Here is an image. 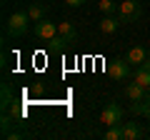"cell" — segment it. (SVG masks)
Returning a JSON list of instances; mask_svg holds the SVG:
<instances>
[{
  "label": "cell",
  "instance_id": "obj_1",
  "mask_svg": "<svg viewBox=\"0 0 150 140\" xmlns=\"http://www.w3.org/2000/svg\"><path fill=\"white\" fill-rule=\"evenodd\" d=\"M30 15L28 10H15L10 18H8V25H5V33L10 38H23L28 30H30Z\"/></svg>",
  "mask_w": 150,
  "mask_h": 140
},
{
  "label": "cell",
  "instance_id": "obj_2",
  "mask_svg": "<svg viewBox=\"0 0 150 140\" xmlns=\"http://www.w3.org/2000/svg\"><path fill=\"white\" fill-rule=\"evenodd\" d=\"M118 18L120 23H135L143 18V5L138 0H120L118 3Z\"/></svg>",
  "mask_w": 150,
  "mask_h": 140
},
{
  "label": "cell",
  "instance_id": "obj_3",
  "mask_svg": "<svg viewBox=\"0 0 150 140\" xmlns=\"http://www.w3.org/2000/svg\"><path fill=\"white\" fill-rule=\"evenodd\" d=\"M108 75L115 80H128V78H133V65L125 58H115L108 63Z\"/></svg>",
  "mask_w": 150,
  "mask_h": 140
},
{
  "label": "cell",
  "instance_id": "obj_4",
  "mask_svg": "<svg viewBox=\"0 0 150 140\" xmlns=\"http://www.w3.org/2000/svg\"><path fill=\"white\" fill-rule=\"evenodd\" d=\"M123 108H120L118 103H108L105 108H103V113H100V123L103 125H118V123H123Z\"/></svg>",
  "mask_w": 150,
  "mask_h": 140
},
{
  "label": "cell",
  "instance_id": "obj_5",
  "mask_svg": "<svg viewBox=\"0 0 150 140\" xmlns=\"http://www.w3.org/2000/svg\"><path fill=\"white\" fill-rule=\"evenodd\" d=\"M58 35V25H55L53 20H40V23H35V38L38 40H45V43H50V40Z\"/></svg>",
  "mask_w": 150,
  "mask_h": 140
},
{
  "label": "cell",
  "instance_id": "obj_6",
  "mask_svg": "<svg viewBox=\"0 0 150 140\" xmlns=\"http://www.w3.org/2000/svg\"><path fill=\"white\" fill-rule=\"evenodd\" d=\"M125 98H128L130 103H143V100H148L150 98V88H143V85H138V83H128L125 85Z\"/></svg>",
  "mask_w": 150,
  "mask_h": 140
},
{
  "label": "cell",
  "instance_id": "obj_7",
  "mask_svg": "<svg viewBox=\"0 0 150 140\" xmlns=\"http://www.w3.org/2000/svg\"><path fill=\"white\" fill-rule=\"evenodd\" d=\"M148 53H150V50H145L143 45H135V48H130L128 53H125V60H128L130 65H135V68H138V65H143V63H145Z\"/></svg>",
  "mask_w": 150,
  "mask_h": 140
},
{
  "label": "cell",
  "instance_id": "obj_8",
  "mask_svg": "<svg viewBox=\"0 0 150 140\" xmlns=\"http://www.w3.org/2000/svg\"><path fill=\"white\" fill-rule=\"evenodd\" d=\"M58 35L65 40V43H75L78 30H75V25H73L70 20H60V23H58Z\"/></svg>",
  "mask_w": 150,
  "mask_h": 140
},
{
  "label": "cell",
  "instance_id": "obj_9",
  "mask_svg": "<svg viewBox=\"0 0 150 140\" xmlns=\"http://www.w3.org/2000/svg\"><path fill=\"white\" fill-rule=\"evenodd\" d=\"M118 28H120V18H118V15H103V20H100V30L105 33V35H112Z\"/></svg>",
  "mask_w": 150,
  "mask_h": 140
},
{
  "label": "cell",
  "instance_id": "obj_10",
  "mask_svg": "<svg viewBox=\"0 0 150 140\" xmlns=\"http://www.w3.org/2000/svg\"><path fill=\"white\" fill-rule=\"evenodd\" d=\"M123 125V140H138L143 138V130L138 123H120Z\"/></svg>",
  "mask_w": 150,
  "mask_h": 140
},
{
  "label": "cell",
  "instance_id": "obj_11",
  "mask_svg": "<svg viewBox=\"0 0 150 140\" xmlns=\"http://www.w3.org/2000/svg\"><path fill=\"white\" fill-rule=\"evenodd\" d=\"M133 80L138 83V85H143V88H150V70L143 68V65H138V68L133 70Z\"/></svg>",
  "mask_w": 150,
  "mask_h": 140
},
{
  "label": "cell",
  "instance_id": "obj_12",
  "mask_svg": "<svg viewBox=\"0 0 150 140\" xmlns=\"http://www.w3.org/2000/svg\"><path fill=\"white\" fill-rule=\"evenodd\" d=\"M130 113L133 115H143V118L150 120V98L143 103H130Z\"/></svg>",
  "mask_w": 150,
  "mask_h": 140
},
{
  "label": "cell",
  "instance_id": "obj_13",
  "mask_svg": "<svg viewBox=\"0 0 150 140\" xmlns=\"http://www.w3.org/2000/svg\"><path fill=\"white\" fill-rule=\"evenodd\" d=\"M28 15H30L33 23H40V20H45V8L38 5V3H30L28 5Z\"/></svg>",
  "mask_w": 150,
  "mask_h": 140
},
{
  "label": "cell",
  "instance_id": "obj_14",
  "mask_svg": "<svg viewBox=\"0 0 150 140\" xmlns=\"http://www.w3.org/2000/svg\"><path fill=\"white\" fill-rule=\"evenodd\" d=\"M98 8H100L103 15H118V5H115V0H98Z\"/></svg>",
  "mask_w": 150,
  "mask_h": 140
},
{
  "label": "cell",
  "instance_id": "obj_15",
  "mask_svg": "<svg viewBox=\"0 0 150 140\" xmlns=\"http://www.w3.org/2000/svg\"><path fill=\"white\" fill-rule=\"evenodd\" d=\"M103 138L105 140H123V125H110V128L105 130V133H103Z\"/></svg>",
  "mask_w": 150,
  "mask_h": 140
},
{
  "label": "cell",
  "instance_id": "obj_16",
  "mask_svg": "<svg viewBox=\"0 0 150 140\" xmlns=\"http://www.w3.org/2000/svg\"><path fill=\"white\" fill-rule=\"evenodd\" d=\"M65 5L68 8H80V5H85V0H65Z\"/></svg>",
  "mask_w": 150,
  "mask_h": 140
},
{
  "label": "cell",
  "instance_id": "obj_17",
  "mask_svg": "<svg viewBox=\"0 0 150 140\" xmlns=\"http://www.w3.org/2000/svg\"><path fill=\"white\" fill-rule=\"evenodd\" d=\"M143 68H148V70H150V53H148V58H145V63H143Z\"/></svg>",
  "mask_w": 150,
  "mask_h": 140
},
{
  "label": "cell",
  "instance_id": "obj_18",
  "mask_svg": "<svg viewBox=\"0 0 150 140\" xmlns=\"http://www.w3.org/2000/svg\"><path fill=\"white\" fill-rule=\"evenodd\" d=\"M95 3H98V0H95Z\"/></svg>",
  "mask_w": 150,
  "mask_h": 140
}]
</instances>
